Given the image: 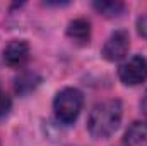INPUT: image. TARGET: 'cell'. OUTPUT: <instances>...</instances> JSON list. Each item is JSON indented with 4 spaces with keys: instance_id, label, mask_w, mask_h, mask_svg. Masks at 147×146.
<instances>
[{
    "instance_id": "4",
    "label": "cell",
    "mask_w": 147,
    "mask_h": 146,
    "mask_svg": "<svg viewBox=\"0 0 147 146\" xmlns=\"http://www.w3.org/2000/svg\"><path fill=\"white\" fill-rule=\"evenodd\" d=\"M128 48H130L128 33L123 31V29H118V31L111 33L110 38L105 41L103 50H101V55L108 62H120L128 53Z\"/></svg>"
},
{
    "instance_id": "9",
    "label": "cell",
    "mask_w": 147,
    "mask_h": 146,
    "mask_svg": "<svg viewBox=\"0 0 147 146\" xmlns=\"http://www.w3.org/2000/svg\"><path fill=\"white\" fill-rule=\"evenodd\" d=\"M10 107H12L10 98H9L3 91H0V117L7 115V113H9V110H10Z\"/></svg>"
},
{
    "instance_id": "5",
    "label": "cell",
    "mask_w": 147,
    "mask_h": 146,
    "mask_svg": "<svg viewBox=\"0 0 147 146\" xmlns=\"http://www.w3.org/2000/svg\"><path fill=\"white\" fill-rule=\"evenodd\" d=\"M29 57V45L24 40H14L10 41L3 50V62L10 67L22 65Z\"/></svg>"
},
{
    "instance_id": "3",
    "label": "cell",
    "mask_w": 147,
    "mask_h": 146,
    "mask_svg": "<svg viewBox=\"0 0 147 146\" xmlns=\"http://www.w3.org/2000/svg\"><path fill=\"white\" fill-rule=\"evenodd\" d=\"M118 76L123 84L127 86H137L147 81V59L142 55H134L128 60H125L120 69Z\"/></svg>"
},
{
    "instance_id": "7",
    "label": "cell",
    "mask_w": 147,
    "mask_h": 146,
    "mask_svg": "<svg viewBox=\"0 0 147 146\" xmlns=\"http://www.w3.org/2000/svg\"><path fill=\"white\" fill-rule=\"evenodd\" d=\"M125 146H147V122H134L125 132Z\"/></svg>"
},
{
    "instance_id": "2",
    "label": "cell",
    "mask_w": 147,
    "mask_h": 146,
    "mask_svg": "<svg viewBox=\"0 0 147 146\" xmlns=\"http://www.w3.org/2000/svg\"><path fill=\"white\" fill-rule=\"evenodd\" d=\"M84 105V95L77 88H65L62 89L53 102L55 117L62 124H74L82 110Z\"/></svg>"
},
{
    "instance_id": "1",
    "label": "cell",
    "mask_w": 147,
    "mask_h": 146,
    "mask_svg": "<svg viewBox=\"0 0 147 146\" xmlns=\"http://www.w3.org/2000/svg\"><path fill=\"white\" fill-rule=\"evenodd\" d=\"M121 122V102L105 100L91 110L87 119V129L92 138L106 139L118 129Z\"/></svg>"
},
{
    "instance_id": "8",
    "label": "cell",
    "mask_w": 147,
    "mask_h": 146,
    "mask_svg": "<svg viewBox=\"0 0 147 146\" xmlns=\"http://www.w3.org/2000/svg\"><path fill=\"white\" fill-rule=\"evenodd\" d=\"M92 5L105 17H116L125 10V3L118 0H101V2H94Z\"/></svg>"
},
{
    "instance_id": "11",
    "label": "cell",
    "mask_w": 147,
    "mask_h": 146,
    "mask_svg": "<svg viewBox=\"0 0 147 146\" xmlns=\"http://www.w3.org/2000/svg\"><path fill=\"white\" fill-rule=\"evenodd\" d=\"M142 110H144V113H146V117H147V91H146V95H144V98H142Z\"/></svg>"
},
{
    "instance_id": "10",
    "label": "cell",
    "mask_w": 147,
    "mask_h": 146,
    "mask_svg": "<svg viewBox=\"0 0 147 146\" xmlns=\"http://www.w3.org/2000/svg\"><path fill=\"white\" fill-rule=\"evenodd\" d=\"M137 29H139V33L144 38H147V14H144V16L139 17V21H137Z\"/></svg>"
},
{
    "instance_id": "6",
    "label": "cell",
    "mask_w": 147,
    "mask_h": 146,
    "mask_svg": "<svg viewBox=\"0 0 147 146\" xmlns=\"http://www.w3.org/2000/svg\"><path fill=\"white\" fill-rule=\"evenodd\" d=\"M67 35L79 45H86L91 40V23L87 19H74L67 28Z\"/></svg>"
}]
</instances>
